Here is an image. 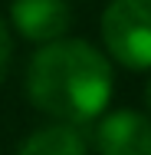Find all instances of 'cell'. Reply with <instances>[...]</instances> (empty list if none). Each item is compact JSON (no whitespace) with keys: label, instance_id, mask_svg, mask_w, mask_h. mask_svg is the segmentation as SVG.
<instances>
[{"label":"cell","instance_id":"cell-1","mask_svg":"<svg viewBox=\"0 0 151 155\" xmlns=\"http://www.w3.org/2000/svg\"><path fill=\"white\" fill-rule=\"evenodd\" d=\"M27 96L56 122L82 125L112 99V66L86 40H53L30 60Z\"/></svg>","mask_w":151,"mask_h":155},{"label":"cell","instance_id":"cell-2","mask_svg":"<svg viewBox=\"0 0 151 155\" xmlns=\"http://www.w3.org/2000/svg\"><path fill=\"white\" fill-rule=\"evenodd\" d=\"M102 43L128 69H151V0H112L102 13Z\"/></svg>","mask_w":151,"mask_h":155},{"label":"cell","instance_id":"cell-3","mask_svg":"<svg viewBox=\"0 0 151 155\" xmlns=\"http://www.w3.org/2000/svg\"><path fill=\"white\" fill-rule=\"evenodd\" d=\"M99 155H151V119L135 109H118L95 129Z\"/></svg>","mask_w":151,"mask_h":155},{"label":"cell","instance_id":"cell-4","mask_svg":"<svg viewBox=\"0 0 151 155\" xmlns=\"http://www.w3.org/2000/svg\"><path fill=\"white\" fill-rule=\"evenodd\" d=\"M10 20L20 36L36 43L62 40V33L72 27V7L69 0H13Z\"/></svg>","mask_w":151,"mask_h":155},{"label":"cell","instance_id":"cell-5","mask_svg":"<svg viewBox=\"0 0 151 155\" xmlns=\"http://www.w3.org/2000/svg\"><path fill=\"white\" fill-rule=\"evenodd\" d=\"M17 155H86V139L66 122L46 125L33 132L30 139L20 145Z\"/></svg>","mask_w":151,"mask_h":155},{"label":"cell","instance_id":"cell-6","mask_svg":"<svg viewBox=\"0 0 151 155\" xmlns=\"http://www.w3.org/2000/svg\"><path fill=\"white\" fill-rule=\"evenodd\" d=\"M10 56H13V36H10V27L0 20V83H3V73L10 66Z\"/></svg>","mask_w":151,"mask_h":155},{"label":"cell","instance_id":"cell-7","mask_svg":"<svg viewBox=\"0 0 151 155\" xmlns=\"http://www.w3.org/2000/svg\"><path fill=\"white\" fill-rule=\"evenodd\" d=\"M145 102H148V109H151V79H148V86H145Z\"/></svg>","mask_w":151,"mask_h":155}]
</instances>
